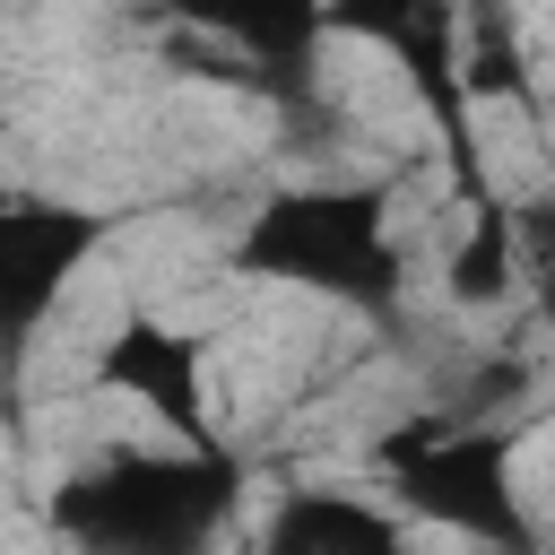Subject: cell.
<instances>
[{"label": "cell", "mask_w": 555, "mask_h": 555, "mask_svg": "<svg viewBox=\"0 0 555 555\" xmlns=\"http://www.w3.org/2000/svg\"><path fill=\"white\" fill-rule=\"evenodd\" d=\"M243 269L286 278V286H321L347 304L399 295V251H390L373 191H278L243 234Z\"/></svg>", "instance_id": "1"}, {"label": "cell", "mask_w": 555, "mask_h": 555, "mask_svg": "<svg viewBox=\"0 0 555 555\" xmlns=\"http://www.w3.org/2000/svg\"><path fill=\"white\" fill-rule=\"evenodd\" d=\"M191 26H208L217 43H234L243 61H304V43L330 26V0H182Z\"/></svg>", "instance_id": "5"}, {"label": "cell", "mask_w": 555, "mask_h": 555, "mask_svg": "<svg viewBox=\"0 0 555 555\" xmlns=\"http://www.w3.org/2000/svg\"><path fill=\"white\" fill-rule=\"evenodd\" d=\"M260 555H408V529L364 494H286Z\"/></svg>", "instance_id": "4"}, {"label": "cell", "mask_w": 555, "mask_h": 555, "mask_svg": "<svg viewBox=\"0 0 555 555\" xmlns=\"http://www.w3.org/2000/svg\"><path fill=\"white\" fill-rule=\"evenodd\" d=\"M95 234H104L95 208H43V199H17V208L0 217V269H9V312H17V330H35V321L61 304L69 269L95 251Z\"/></svg>", "instance_id": "3"}, {"label": "cell", "mask_w": 555, "mask_h": 555, "mask_svg": "<svg viewBox=\"0 0 555 555\" xmlns=\"http://www.w3.org/2000/svg\"><path fill=\"white\" fill-rule=\"evenodd\" d=\"M512 278H520V217H512L503 199H477V217H468V234H460V251H451L442 295H451L460 312H494V304L512 295Z\"/></svg>", "instance_id": "6"}, {"label": "cell", "mask_w": 555, "mask_h": 555, "mask_svg": "<svg viewBox=\"0 0 555 555\" xmlns=\"http://www.w3.org/2000/svg\"><path fill=\"white\" fill-rule=\"evenodd\" d=\"M95 382L121 390V399H139L191 451H208V347L191 330H165L156 312L113 321V338L95 347Z\"/></svg>", "instance_id": "2"}, {"label": "cell", "mask_w": 555, "mask_h": 555, "mask_svg": "<svg viewBox=\"0 0 555 555\" xmlns=\"http://www.w3.org/2000/svg\"><path fill=\"white\" fill-rule=\"evenodd\" d=\"M520 278H538V295L555 312V199H529L520 208Z\"/></svg>", "instance_id": "7"}]
</instances>
